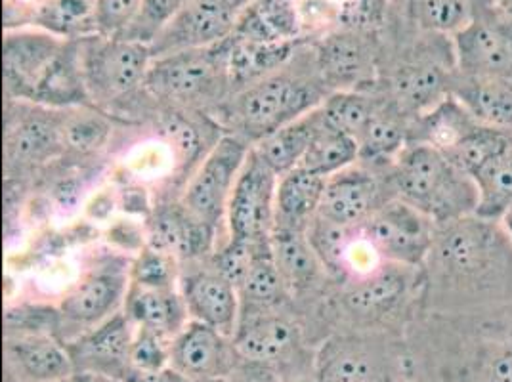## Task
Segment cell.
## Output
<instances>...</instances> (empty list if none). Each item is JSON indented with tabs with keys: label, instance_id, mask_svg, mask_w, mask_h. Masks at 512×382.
Listing matches in <instances>:
<instances>
[{
	"label": "cell",
	"instance_id": "31",
	"mask_svg": "<svg viewBox=\"0 0 512 382\" xmlns=\"http://www.w3.org/2000/svg\"><path fill=\"white\" fill-rule=\"evenodd\" d=\"M409 121L390 98L383 100L358 138L360 161L375 169H390L409 144Z\"/></svg>",
	"mask_w": 512,
	"mask_h": 382
},
{
	"label": "cell",
	"instance_id": "29",
	"mask_svg": "<svg viewBox=\"0 0 512 382\" xmlns=\"http://www.w3.org/2000/svg\"><path fill=\"white\" fill-rule=\"evenodd\" d=\"M478 125L455 96H448L427 113L409 121V144H423L448 155Z\"/></svg>",
	"mask_w": 512,
	"mask_h": 382
},
{
	"label": "cell",
	"instance_id": "33",
	"mask_svg": "<svg viewBox=\"0 0 512 382\" xmlns=\"http://www.w3.org/2000/svg\"><path fill=\"white\" fill-rule=\"evenodd\" d=\"M270 247L289 293L308 289L320 276L323 266L306 230L274 228L270 235Z\"/></svg>",
	"mask_w": 512,
	"mask_h": 382
},
{
	"label": "cell",
	"instance_id": "52",
	"mask_svg": "<svg viewBox=\"0 0 512 382\" xmlns=\"http://www.w3.org/2000/svg\"><path fill=\"white\" fill-rule=\"evenodd\" d=\"M100 381H102V382H123V381H117V379H109V377H102V375H100Z\"/></svg>",
	"mask_w": 512,
	"mask_h": 382
},
{
	"label": "cell",
	"instance_id": "47",
	"mask_svg": "<svg viewBox=\"0 0 512 382\" xmlns=\"http://www.w3.org/2000/svg\"><path fill=\"white\" fill-rule=\"evenodd\" d=\"M163 128L171 138L174 148L178 149L186 159H193L197 155V151L201 148L199 146L201 140H199L197 128L193 127L190 121H186L180 115H169Z\"/></svg>",
	"mask_w": 512,
	"mask_h": 382
},
{
	"label": "cell",
	"instance_id": "8",
	"mask_svg": "<svg viewBox=\"0 0 512 382\" xmlns=\"http://www.w3.org/2000/svg\"><path fill=\"white\" fill-rule=\"evenodd\" d=\"M253 146L237 134L216 140L188 180L182 205L190 213L216 230L226 220L235 182Z\"/></svg>",
	"mask_w": 512,
	"mask_h": 382
},
{
	"label": "cell",
	"instance_id": "24",
	"mask_svg": "<svg viewBox=\"0 0 512 382\" xmlns=\"http://www.w3.org/2000/svg\"><path fill=\"white\" fill-rule=\"evenodd\" d=\"M214 228L197 220L182 203L159 209L150 224V245L176 260H195L209 253Z\"/></svg>",
	"mask_w": 512,
	"mask_h": 382
},
{
	"label": "cell",
	"instance_id": "26",
	"mask_svg": "<svg viewBox=\"0 0 512 382\" xmlns=\"http://www.w3.org/2000/svg\"><path fill=\"white\" fill-rule=\"evenodd\" d=\"M123 312L134 327L159 333L167 339L174 337L188 325L190 312L178 289H144L130 285Z\"/></svg>",
	"mask_w": 512,
	"mask_h": 382
},
{
	"label": "cell",
	"instance_id": "11",
	"mask_svg": "<svg viewBox=\"0 0 512 382\" xmlns=\"http://www.w3.org/2000/svg\"><path fill=\"white\" fill-rule=\"evenodd\" d=\"M379 56V46L369 31L346 27L316 44L314 60L329 94L342 90L365 92L377 83Z\"/></svg>",
	"mask_w": 512,
	"mask_h": 382
},
{
	"label": "cell",
	"instance_id": "19",
	"mask_svg": "<svg viewBox=\"0 0 512 382\" xmlns=\"http://www.w3.org/2000/svg\"><path fill=\"white\" fill-rule=\"evenodd\" d=\"M6 363L20 382H65L75 365L56 335L6 337Z\"/></svg>",
	"mask_w": 512,
	"mask_h": 382
},
{
	"label": "cell",
	"instance_id": "22",
	"mask_svg": "<svg viewBox=\"0 0 512 382\" xmlns=\"http://www.w3.org/2000/svg\"><path fill=\"white\" fill-rule=\"evenodd\" d=\"M413 272L396 264H384L369 276L358 277L346 291L344 302L354 316L363 319H381L392 314L409 297L413 283Z\"/></svg>",
	"mask_w": 512,
	"mask_h": 382
},
{
	"label": "cell",
	"instance_id": "12",
	"mask_svg": "<svg viewBox=\"0 0 512 382\" xmlns=\"http://www.w3.org/2000/svg\"><path fill=\"white\" fill-rule=\"evenodd\" d=\"M241 361L234 337L195 319L172 340L171 367L190 381L228 379Z\"/></svg>",
	"mask_w": 512,
	"mask_h": 382
},
{
	"label": "cell",
	"instance_id": "44",
	"mask_svg": "<svg viewBox=\"0 0 512 382\" xmlns=\"http://www.w3.org/2000/svg\"><path fill=\"white\" fill-rule=\"evenodd\" d=\"M62 132L67 148L96 151L106 146L111 127L92 107H77L75 115L64 117Z\"/></svg>",
	"mask_w": 512,
	"mask_h": 382
},
{
	"label": "cell",
	"instance_id": "45",
	"mask_svg": "<svg viewBox=\"0 0 512 382\" xmlns=\"http://www.w3.org/2000/svg\"><path fill=\"white\" fill-rule=\"evenodd\" d=\"M172 340L148 329H134L128 363L136 371L155 373L171 367Z\"/></svg>",
	"mask_w": 512,
	"mask_h": 382
},
{
	"label": "cell",
	"instance_id": "2",
	"mask_svg": "<svg viewBox=\"0 0 512 382\" xmlns=\"http://www.w3.org/2000/svg\"><path fill=\"white\" fill-rule=\"evenodd\" d=\"M388 178L396 199L427 214L438 226L476 211L474 180L438 149L407 144L388 169Z\"/></svg>",
	"mask_w": 512,
	"mask_h": 382
},
{
	"label": "cell",
	"instance_id": "39",
	"mask_svg": "<svg viewBox=\"0 0 512 382\" xmlns=\"http://www.w3.org/2000/svg\"><path fill=\"white\" fill-rule=\"evenodd\" d=\"M383 100L373 98L367 92L342 90L331 92L320 106L321 121L325 127L339 130L352 138H360L369 125L371 117L379 109Z\"/></svg>",
	"mask_w": 512,
	"mask_h": 382
},
{
	"label": "cell",
	"instance_id": "13",
	"mask_svg": "<svg viewBox=\"0 0 512 382\" xmlns=\"http://www.w3.org/2000/svg\"><path fill=\"white\" fill-rule=\"evenodd\" d=\"M241 10L235 0H188L151 44L153 58L226 41L234 33Z\"/></svg>",
	"mask_w": 512,
	"mask_h": 382
},
{
	"label": "cell",
	"instance_id": "34",
	"mask_svg": "<svg viewBox=\"0 0 512 382\" xmlns=\"http://www.w3.org/2000/svg\"><path fill=\"white\" fill-rule=\"evenodd\" d=\"M394 10L409 29L453 37L472 18V0H394Z\"/></svg>",
	"mask_w": 512,
	"mask_h": 382
},
{
	"label": "cell",
	"instance_id": "49",
	"mask_svg": "<svg viewBox=\"0 0 512 382\" xmlns=\"http://www.w3.org/2000/svg\"><path fill=\"white\" fill-rule=\"evenodd\" d=\"M65 382H102L100 375H92V373H75L73 377H69Z\"/></svg>",
	"mask_w": 512,
	"mask_h": 382
},
{
	"label": "cell",
	"instance_id": "53",
	"mask_svg": "<svg viewBox=\"0 0 512 382\" xmlns=\"http://www.w3.org/2000/svg\"><path fill=\"white\" fill-rule=\"evenodd\" d=\"M299 382H318V381H308V379H306V381H299Z\"/></svg>",
	"mask_w": 512,
	"mask_h": 382
},
{
	"label": "cell",
	"instance_id": "42",
	"mask_svg": "<svg viewBox=\"0 0 512 382\" xmlns=\"http://www.w3.org/2000/svg\"><path fill=\"white\" fill-rule=\"evenodd\" d=\"M186 4L188 0H142L134 20L117 37L151 46Z\"/></svg>",
	"mask_w": 512,
	"mask_h": 382
},
{
	"label": "cell",
	"instance_id": "21",
	"mask_svg": "<svg viewBox=\"0 0 512 382\" xmlns=\"http://www.w3.org/2000/svg\"><path fill=\"white\" fill-rule=\"evenodd\" d=\"M243 360L251 363H278L299 344V329L272 310L241 312L234 335Z\"/></svg>",
	"mask_w": 512,
	"mask_h": 382
},
{
	"label": "cell",
	"instance_id": "30",
	"mask_svg": "<svg viewBox=\"0 0 512 382\" xmlns=\"http://www.w3.org/2000/svg\"><path fill=\"white\" fill-rule=\"evenodd\" d=\"M327 178L310 170H289L281 174L276 191V228L308 230L318 216Z\"/></svg>",
	"mask_w": 512,
	"mask_h": 382
},
{
	"label": "cell",
	"instance_id": "10",
	"mask_svg": "<svg viewBox=\"0 0 512 382\" xmlns=\"http://www.w3.org/2000/svg\"><path fill=\"white\" fill-rule=\"evenodd\" d=\"M279 176L251 148L230 197L226 224L230 241L260 243L276 228Z\"/></svg>",
	"mask_w": 512,
	"mask_h": 382
},
{
	"label": "cell",
	"instance_id": "32",
	"mask_svg": "<svg viewBox=\"0 0 512 382\" xmlns=\"http://www.w3.org/2000/svg\"><path fill=\"white\" fill-rule=\"evenodd\" d=\"M321 127L320 107L308 111L299 119L274 130L258 140L253 149L256 155L278 176L297 169Z\"/></svg>",
	"mask_w": 512,
	"mask_h": 382
},
{
	"label": "cell",
	"instance_id": "7",
	"mask_svg": "<svg viewBox=\"0 0 512 382\" xmlns=\"http://www.w3.org/2000/svg\"><path fill=\"white\" fill-rule=\"evenodd\" d=\"M470 22L451 37L457 71L512 83V16L499 0H472Z\"/></svg>",
	"mask_w": 512,
	"mask_h": 382
},
{
	"label": "cell",
	"instance_id": "40",
	"mask_svg": "<svg viewBox=\"0 0 512 382\" xmlns=\"http://www.w3.org/2000/svg\"><path fill=\"white\" fill-rule=\"evenodd\" d=\"M509 146H512V132L478 125L446 157L472 178L486 163H490L493 157H497Z\"/></svg>",
	"mask_w": 512,
	"mask_h": 382
},
{
	"label": "cell",
	"instance_id": "51",
	"mask_svg": "<svg viewBox=\"0 0 512 382\" xmlns=\"http://www.w3.org/2000/svg\"><path fill=\"white\" fill-rule=\"evenodd\" d=\"M499 4H501V8H503L507 14H511L512 16V0H499Z\"/></svg>",
	"mask_w": 512,
	"mask_h": 382
},
{
	"label": "cell",
	"instance_id": "1",
	"mask_svg": "<svg viewBox=\"0 0 512 382\" xmlns=\"http://www.w3.org/2000/svg\"><path fill=\"white\" fill-rule=\"evenodd\" d=\"M423 302L434 314L512 306V243L499 222L474 214L438 226L421 270Z\"/></svg>",
	"mask_w": 512,
	"mask_h": 382
},
{
	"label": "cell",
	"instance_id": "9",
	"mask_svg": "<svg viewBox=\"0 0 512 382\" xmlns=\"http://www.w3.org/2000/svg\"><path fill=\"white\" fill-rule=\"evenodd\" d=\"M360 228L384 262L409 270H423L438 234L432 218L400 199L384 203Z\"/></svg>",
	"mask_w": 512,
	"mask_h": 382
},
{
	"label": "cell",
	"instance_id": "14",
	"mask_svg": "<svg viewBox=\"0 0 512 382\" xmlns=\"http://www.w3.org/2000/svg\"><path fill=\"white\" fill-rule=\"evenodd\" d=\"M65 39L39 27L8 29L2 43V79L10 100L29 102L44 71L62 52Z\"/></svg>",
	"mask_w": 512,
	"mask_h": 382
},
{
	"label": "cell",
	"instance_id": "20",
	"mask_svg": "<svg viewBox=\"0 0 512 382\" xmlns=\"http://www.w3.org/2000/svg\"><path fill=\"white\" fill-rule=\"evenodd\" d=\"M386 350L356 340L327 344L320 360L318 382H394L400 371Z\"/></svg>",
	"mask_w": 512,
	"mask_h": 382
},
{
	"label": "cell",
	"instance_id": "23",
	"mask_svg": "<svg viewBox=\"0 0 512 382\" xmlns=\"http://www.w3.org/2000/svg\"><path fill=\"white\" fill-rule=\"evenodd\" d=\"M27 104L48 107V109H77L94 107L86 88L81 44L67 41L56 60L44 71L43 79L31 94Z\"/></svg>",
	"mask_w": 512,
	"mask_h": 382
},
{
	"label": "cell",
	"instance_id": "3",
	"mask_svg": "<svg viewBox=\"0 0 512 382\" xmlns=\"http://www.w3.org/2000/svg\"><path fill=\"white\" fill-rule=\"evenodd\" d=\"M287 67V65H285ZM279 69L274 75L235 92L228 115L234 121L237 136L258 142L274 130L299 119L323 104L329 96L320 73L304 77Z\"/></svg>",
	"mask_w": 512,
	"mask_h": 382
},
{
	"label": "cell",
	"instance_id": "41",
	"mask_svg": "<svg viewBox=\"0 0 512 382\" xmlns=\"http://www.w3.org/2000/svg\"><path fill=\"white\" fill-rule=\"evenodd\" d=\"M354 230L356 228H344L335 222H329L321 216H316L306 234L320 258L323 270L331 274H344L346 272V260H348V251L354 239Z\"/></svg>",
	"mask_w": 512,
	"mask_h": 382
},
{
	"label": "cell",
	"instance_id": "48",
	"mask_svg": "<svg viewBox=\"0 0 512 382\" xmlns=\"http://www.w3.org/2000/svg\"><path fill=\"white\" fill-rule=\"evenodd\" d=\"M123 382H190L184 375H180L176 369H163V371H155V373H146V371H136L132 367H128L127 373L123 375Z\"/></svg>",
	"mask_w": 512,
	"mask_h": 382
},
{
	"label": "cell",
	"instance_id": "25",
	"mask_svg": "<svg viewBox=\"0 0 512 382\" xmlns=\"http://www.w3.org/2000/svg\"><path fill=\"white\" fill-rule=\"evenodd\" d=\"M299 41L293 43H253L237 37L226 39V64L230 88L235 92L274 75L297 56Z\"/></svg>",
	"mask_w": 512,
	"mask_h": 382
},
{
	"label": "cell",
	"instance_id": "37",
	"mask_svg": "<svg viewBox=\"0 0 512 382\" xmlns=\"http://www.w3.org/2000/svg\"><path fill=\"white\" fill-rule=\"evenodd\" d=\"M472 180L478 193L474 216L501 224L512 211V146L493 157Z\"/></svg>",
	"mask_w": 512,
	"mask_h": 382
},
{
	"label": "cell",
	"instance_id": "6",
	"mask_svg": "<svg viewBox=\"0 0 512 382\" xmlns=\"http://www.w3.org/2000/svg\"><path fill=\"white\" fill-rule=\"evenodd\" d=\"M79 44L92 106H109L144 85L153 62L150 44L98 33L79 39Z\"/></svg>",
	"mask_w": 512,
	"mask_h": 382
},
{
	"label": "cell",
	"instance_id": "46",
	"mask_svg": "<svg viewBox=\"0 0 512 382\" xmlns=\"http://www.w3.org/2000/svg\"><path fill=\"white\" fill-rule=\"evenodd\" d=\"M142 0H98L96 31L104 37H117L134 20Z\"/></svg>",
	"mask_w": 512,
	"mask_h": 382
},
{
	"label": "cell",
	"instance_id": "38",
	"mask_svg": "<svg viewBox=\"0 0 512 382\" xmlns=\"http://www.w3.org/2000/svg\"><path fill=\"white\" fill-rule=\"evenodd\" d=\"M358 161H360L358 140L348 134H342L339 130L325 127L321 121V127L318 128L300 167L323 178H331L341 170L354 167Z\"/></svg>",
	"mask_w": 512,
	"mask_h": 382
},
{
	"label": "cell",
	"instance_id": "50",
	"mask_svg": "<svg viewBox=\"0 0 512 382\" xmlns=\"http://www.w3.org/2000/svg\"><path fill=\"white\" fill-rule=\"evenodd\" d=\"M501 226H503V230H505V234L509 235V239H511L512 243V211L507 213V216L501 220Z\"/></svg>",
	"mask_w": 512,
	"mask_h": 382
},
{
	"label": "cell",
	"instance_id": "15",
	"mask_svg": "<svg viewBox=\"0 0 512 382\" xmlns=\"http://www.w3.org/2000/svg\"><path fill=\"white\" fill-rule=\"evenodd\" d=\"M392 199L396 195L390 178L381 180L375 172L354 165L327 178L318 216L344 228H360Z\"/></svg>",
	"mask_w": 512,
	"mask_h": 382
},
{
	"label": "cell",
	"instance_id": "43",
	"mask_svg": "<svg viewBox=\"0 0 512 382\" xmlns=\"http://www.w3.org/2000/svg\"><path fill=\"white\" fill-rule=\"evenodd\" d=\"M176 258L148 245L130 266V285L144 289H178L180 274Z\"/></svg>",
	"mask_w": 512,
	"mask_h": 382
},
{
	"label": "cell",
	"instance_id": "36",
	"mask_svg": "<svg viewBox=\"0 0 512 382\" xmlns=\"http://www.w3.org/2000/svg\"><path fill=\"white\" fill-rule=\"evenodd\" d=\"M98 0H37L29 14V25L44 29L65 41L96 35Z\"/></svg>",
	"mask_w": 512,
	"mask_h": 382
},
{
	"label": "cell",
	"instance_id": "18",
	"mask_svg": "<svg viewBox=\"0 0 512 382\" xmlns=\"http://www.w3.org/2000/svg\"><path fill=\"white\" fill-rule=\"evenodd\" d=\"M54 109L37 106L8 123L4 138V155L8 169H33L54 159L65 149L62 121Z\"/></svg>",
	"mask_w": 512,
	"mask_h": 382
},
{
	"label": "cell",
	"instance_id": "35",
	"mask_svg": "<svg viewBox=\"0 0 512 382\" xmlns=\"http://www.w3.org/2000/svg\"><path fill=\"white\" fill-rule=\"evenodd\" d=\"M289 295L270 247V239L255 243L251 266L239 285L241 312L274 310Z\"/></svg>",
	"mask_w": 512,
	"mask_h": 382
},
{
	"label": "cell",
	"instance_id": "27",
	"mask_svg": "<svg viewBox=\"0 0 512 382\" xmlns=\"http://www.w3.org/2000/svg\"><path fill=\"white\" fill-rule=\"evenodd\" d=\"M302 22L295 0H249L235 22L234 37L253 43L299 41Z\"/></svg>",
	"mask_w": 512,
	"mask_h": 382
},
{
	"label": "cell",
	"instance_id": "28",
	"mask_svg": "<svg viewBox=\"0 0 512 382\" xmlns=\"http://www.w3.org/2000/svg\"><path fill=\"white\" fill-rule=\"evenodd\" d=\"M451 96L484 127L512 132V83L455 73Z\"/></svg>",
	"mask_w": 512,
	"mask_h": 382
},
{
	"label": "cell",
	"instance_id": "17",
	"mask_svg": "<svg viewBox=\"0 0 512 382\" xmlns=\"http://www.w3.org/2000/svg\"><path fill=\"white\" fill-rule=\"evenodd\" d=\"M180 293L190 318L234 337L241 318V297L234 283L220 276L214 266L195 268L180 277Z\"/></svg>",
	"mask_w": 512,
	"mask_h": 382
},
{
	"label": "cell",
	"instance_id": "5",
	"mask_svg": "<svg viewBox=\"0 0 512 382\" xmlns=\"http://www.w3.org/2000/svg\"><path fill=\"white\" fill-rule=\"evenodd\" d=\"M144 86L155 98L182 106L220 98L230 86L226 41L153 58Z\"/></svg>",
	"mask_w": 512,
	"mask_h": 382
},
{
	"label": "cell",
	"instance_id": "4",
	"mask_svg": "<svg viewBox=\"0 0 512 382\" xmlns=\"http://www.w3.org/2000/svg\"><path fill=\"white\" fill-rule=\"evenodd\" d=\"M130 266L132 262L125 256L111 255L86 270L56 308L58 339L67 344L123 312Z\"/></svg>",
	"mask_w": 512,
	"mask_h": 382
},
{
	"label": "cell",
	"instance_id": "16",
	"mask_svg": "<svg viewBox=\"0 0 512 382\" xmlns=\"http://www.w3.org/2000/svg\"><path fill=\"white\" fill-rule=\"evenodd\" d=\"M134 329L127 314L119 312L96 329L67 342L65 346L75 365V373H92L121 381L130 367L128 352Z\"/></svg>",
	"mask_w": 512,
	"mask_h": 382
}]
</instances>
